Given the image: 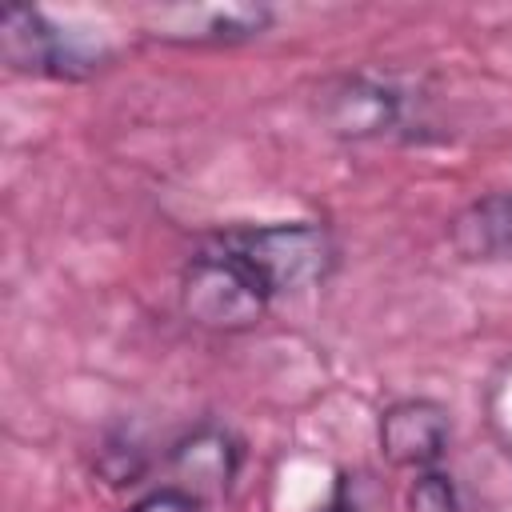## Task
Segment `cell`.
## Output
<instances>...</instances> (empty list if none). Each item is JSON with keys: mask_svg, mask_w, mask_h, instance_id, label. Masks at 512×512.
<instances>
[{"mask_svg": "<svg viewBox=\"0 0 512 512\" xmlns=\"http://www.w3.org/2000/svg\"><path fill=\"white\" fill-rule=\"evenodd\" d=\"M272 304L276 296L268 292V284L220 232L204 236L180 268V312L204 332H252Z\"/></svg>", "mask_w": 512, "mask_h": 512, "instance_id": "obj_1", "label": "cell"}, {"mask_svg": "<svg viewBox=\"0 0 512 512\" xmlns=\"http://www.w3.org/2000/svg\"><path fill=\"white\" fill-rule=\"evenodd\" d=\"M220 236L256 268L276 300L328 284L340 264V244L324 220H272L224 228Z\"/></svg>", "mask_w": 512, "mask_h": 512, "instance_id": "obj_2", "label": "cell"}, {"mask_svg": "<svg viewBox=\"0 0 512 512\" xmlns=\"http://www.w3.org/2000/svg\"><path fill=\"white\" fill-rule=\"evenodd\" d=\"M0 60L20 76L88 80L112 60V48L100 36L56 24L40 8H8L0 20Z\"/></svg>", "mask_w": 512, "mask_h": 512, "instance_id": "obj_3", "label": "cell"}, {"mask_svg": "<svg viewBox=\"0 0 512 512\" xmlns=\"http://www.w3.org/2000/svg\"><path fill=\"white\" fill-rule=\"evenodd\" d=\"M404 112H408L404 88L376 72H344L316 92V116L324 132L352 144L400 132Z\"/></svg>", "mask_w": 512, "mask_h": 512, "instance_id": "obj_4", "label": "cell"}, {"mask_svg": "<svg viewBox=\"0 0 512 512\" xmlns=\"http://www.w3.org/2000/svg\"><path fill=\"white\" fill-rule=\"evenodd\" d=\"M276 12L268 4H172L144 20V32L176 48H232L264 36Z\"/></svg>", "mask_w": 512, "mask_h": 512, "instance_id": "obj_5", "label": "cell"}, {"mask_svg": "<svg viewBox=\"0 0 512 512\" xmlns=\"http://www.w3.org/2000/svg\"><path fill=\"white\" fill-rule=\"evenodd\" d=\"M452 444V412L432 396H400L376 416V448L392 468L424 472Z\"/></svg>", "mask_w": 512, "mask_h": 512, "instance_id": "obj_6", "label": "cell"}, {"mask_svg": "<svg viewBox=\"0 0 512 512\" xmlns=\"http://www.w3.org/2000/svg\"><path fill=\"white\" fill-rule=\"evenodd\" d=\"M168 472L172 484L196 492L200 500H216L228 496L232 484L240 480L244 468V440L216 420H204L196 428H188L172 448H168Z\"/></svg>", "mask_w": 512, "mask_h": 512, "instance_id": "obj_7", "label": "cell"}, {"mask_svg": "<svg viewBox=\"0 0 512 512\" xmlns=\"http://www.w3.org/2000/svg\"><path fill=\"white\" fill-rule=\"evenodd\" d=\"M448 240L460 260H512V192L468 200L452 216Z\"/></svg>", "mask_w": 512, "mask_h": 512, "instance_id": "obj_8", "label": "cell"}, {"mask_svg": "<svg viewBox=\"0 0 512 512\" xmlns=\"http://www.w3.org/2000/svg\"><path fill=\"white\" fill-rule=\"evenodd\" d=\"M96 472L104 476V484L112 488H132L144 480L148 472V456L132 436H108L96 448Z\"/></svg>", "mask_w": 512, "mask_h": 512, "instance_id": "obj_9", "label": "cell"}, {"mask_svg": "<svg viewBox=\"0 0 512 512\" xmlns=\"http://www.w3.org/2000/svg\"><path fill=\"white\" fill-rule=\"evenodd\" d=\"M404 512H464L460 484L444 468H424L404 492Z\"/></svg>", "mask_w": 512, "mask_h": 512, "instance_id": "obj_10", "label": "cell"}, {"mask_svg": "<svg viewBox=\"0 0 512 512\" xmlns=\"http://www.w3.org/2000/svg\"><path fill=\"white\" fill-rule=\"evenodd\" d=\"M320 512H372V484H368V472H356V468H340L332 476V488H328V500Z\"/></svg>", "mask_w": 512, "mask_h": 512, "instance_id": "obj_11", "label": "cell"}, {"mask_svg": "<svg viewBox=\"0 0 512 512\" xmlns=\"http://www.w3.org/2000/svg\"><path fill=\"white\" fill-rule=\"evenodd\" d=\"M124 512H204V500L180 484H156L148 492H140Z\"/></svg>", "mask_w": 512, "mask_h": 512, "instance_id": "obj_12", "label": "cell"}]
</instances>
